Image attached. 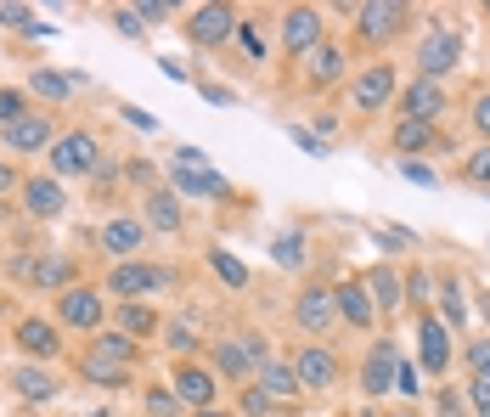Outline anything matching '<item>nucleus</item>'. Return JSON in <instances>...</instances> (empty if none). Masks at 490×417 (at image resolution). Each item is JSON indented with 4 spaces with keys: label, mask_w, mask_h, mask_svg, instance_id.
<instances>
[{
    "label": "nucleus",
    "mask_w": 490,
    "mask_h": 417,
    "mask_svg": "<svg viewBox=\"0 0 490 417\" xmlns=\"http://www.w3.org/2000/svg\"><path fill=\"white\" fill-rule=\"evenodd\" d=\"M456 57H463V45H456V35H451V28L428 35V40H423V51H417L423 80H440V73H451V68H456Z\"/></svg>",
    "instance_id": "obj_1"
},
{
    "label": "nucleus",
    "mask_w": 490,
    "mask_h": 417,
    "mask_svg": "<svg viewBox=\"0 0 490 417\" xmlns=\"http://www.w3.org/2000/svg\"><path fill=\"white\" fill-rule=\"evenodd\" d=\"M96 164V142L90 135H63V142L51 147V169L57 175H80V169Z\"/></svg>",
    "instance_id": "obj_2"
},
{
    "label": "nucleus",
    "mask_w": 490,
    "mask_h": 417,
    "mask_svg": "<svg viewBox=\"0 0 490 417\" xmlns=\"http://www.w3.org/2000/svg\"><path fill=\"white\" fill-rule=\"evenodd\" d=\"M401 23H406V6H401V0H372V6H361V35H366V40H389Z\"/></svg>",
    "instance_id": "obj_3"
},
{
    "label": "nucleus",
    "mask_w": 490,
    "mask_h": 417,
    "mask_svg": "<svg viewBox=\"0 0 490 417\" xmlns=\"http://www.w3.org/2000/svg\"><path fill=\"white\" fill-rule=\"evenodd\" d=\"M294 378L299 383H310V390H327L333 378H339V361H333V350H299V361H294Z\"/></svg>",
    "instance_id": "obj_4"
},
{
    "label": "nucleus",
    "mask_w": 490,
    "mask_h": 417,
    "mask_svg": "<svg viewBox=\"0 0 490 417\" xmlns=\"http://www.w3.org/2000/svg\"><path fill=\"white\" fill-rule=\"evenodd\" d=\"M51 142V119L45 113H23V119H11L6 125V147H18V152H34Z\"/></svg>",
    "instance_id": "obj_5"
},
{
    "label": "nucleus",
    "mask_w": 490,
    "mask_h": 417,
    "mask_svg": "<svg viewBox=\"0 0 490 417\" xmlns=\"http://www.w3.org/2000/svg\"><path fill=\"white\" fill-rule=\"evenodd\" d=\"M214 361H220L226 378H237V373H249L254 361H265V344H259V338H232V344L214 350Z\"/></svg>",
    "instance_id": "obj_6"
},
{
    "label": "nucleus",
    "mask_w": 490,
    "mask_h": 417,
    "mask_svg": "<svg viewBox=\"0 0 490 417\" xmlns=\"http://www.w3.org/2000/svg\"><path fill=\"white\" fill-rule=\"evenodd\" d=\"M389 97H394V68H389V63L366 68V73H361V85H356V102L366 107V113H372V107H384Z\"/></svg>",
    "instance_id": "obj_7"
},
{
    "label": "nucleus",
    "mask_w": 490,
    "mask_h": 417,
    "mask_svg": "<svg viewBox=\"0 0 490 417\" xmlns=\"http://www.w3.org/2000/svg\"><path fill=\"white\" fill-rule=\"evenodd\" d=\"M406 113L417 119V125H434V119L446 113V97H440V85H434V80H417V85L406 90Z\"/></svg>",
    "instance_id": "obj_8"
},
{
    "label": "nucleus",
    "mask_w": 490,
    "mask_h": 417,
    "mask_svg": "<svg viewBox=\"0 0 490 417\" xmlns=\"http://www.w3.org/2000/svg\"><path fill=\"white\" fill-rule=\"evenodd\" d=\"M63 316L73 321V328H96V321H102V299L90 288H68L63 293Z\"/></svg>",
    "instance_id": "obj_9"
},
{
    "label": "nucleus",
    "mask_w": 490,
    "mask_h": 417,
    "mask_svg": "<svg viewBox=\"0 0 490 417\" xmlns=\"http://www.w3.org/2000/svg\"><path fill=\"white\" fill-rule=\"evenodd\" d=\"M394 361H401V355H394V344H378L372 355H366V390H372V395L394 390Z\"/></svg>",
    "instance_id": "obj_10"
},
{
    "label": "nucleus",
    "mask_w": 490,
    "mask_h": 417,
    "mask_svg": "<svg viewBox=\"0 0 490 417\" xmlns=\"http://www.w3.org/2000/svg\"><path fill=\"white\" fill-rule=\"evenodd\" d=\"M175 400H187V406L209 412V400H214V378H209V373H197V367H187V373L175 378Z\"/></svg>",
    "instance_id": "obj_11"
},
{
    "label": "nucleus",
    "mask_w": 490,
    "mask_h": 417,
    "mask_svg": "<svg viewBox=\"0 0 490 417\" xmlns=\"http://www.w3.org/2000/svg\"><path fill=\"white\" fill-rule=\"evenodd\" d=\"M175 187L187 197H226V181L214 175V169H180L175 164Z\"/></svg>",
    "instance_id": "obj_12"
},
{
    "label": "nucleus",
    "mask_w": 490,
    "mask_h": 417,
    "mask_svg": "<svg viewBox=\"0 0 490 417\" xmlns=\"http://www.w3.org/2000/svg\"><path fill=\"white\" fill-rule=\"evenodd\" d=\"M282 35H287V51H310L316 35H321V18L299 6V12H287V28H282Z\"/></svg>",
    "instance_id": "obj_13"
},
{
    "label": "nucleus",
    "mask_w": 490,
    "mask_h": 417,
    "mask_svg": "<svg viewBox=\"0 0 490 417\" xmlns=\"http://www.w3.org/2000/svg\"><path fill=\"white\" fill-rule=\"evenodd\" d=\"M232 12H226V6H203V12H197V18H192V35L197 40H203V45H214V40H226V35H232Z\"/></svg>",
    "instance_id": "obj_14"
},
{
    "label": "nucleus",
    "mask_w": 490,
    "mask_h": 417,
    "mask_svg": "<svg viewBox=\"0 0 490 417\" xmlns=\"http://www.w3.org/2000/svg\"><path fill=\"white\" fill-rule=\"evenodd\" d=\"M158 282H164V271H147V266H119L113 276H107V288H113V293H147Z\"/></svg>",
    "instance_id": "obj_15"
},
{
    "label": "nucleus",
    "mask_w": 490,
    "mask_h": 417,
    "mask_svg": "<svg viewBox=\"0 0 490 417\" xmlns=\"http://www.w3.org/2000/svg\"><path fill=\"white\" fill-rule=\"evenodd\" d=\"M333 305H339V311L356 321V328H366V321H372V299H366V288H361V282H344L339 293H333Z\"/></svg>",
    "instance_id": "obj_16"
},
{
    "label": "nucleus",
    "mask_w": 490,
    "mask_h": 417,
    "mask_svg": "<svg viewBox=\"0 0 490 417\" xmlns=\"http://www.w3.org/2000/svg\"><path fill=\"white\" fill-rule=\"evenodd\" d=\"M102 249L107 254H135V249H142V226H135V220H113L102 231Z\"/></svg>",
    "instance_id": "obj_17"
},
{
    "label": "nucleus",
    "mask_w": 490,
    "mask_h": 417,
    "mask_svg": "<svg viewBox=\"0 0 490 417\" xmlns=\"http://www.w3.org/2000/svg\"><path fill=\"white\" fill-rule=\"evenodd\" d=\"M299 321H304V328H327V321H333V293H321V288H310V293H304V299H299Z\"/></svg>",
    "instance_id": "obj_18"
},
{
    "label": "nucleus",
    "mask_w": 490,
    "mask_h": 417,
    "mask_svg": "<svg viewBox=\"0 0 490 417\" xmlns=\"http://www.w3.org/2000/svg\"><path fill=\"white\" fill-rule=\"evenodd\" d=\"M423 367L428 373H446V328L440 321H423Z\"/></svg>",
    "instance_id": "obj_19"
},
{
    "label": "nucleus",
    "mask_w": 490,
    "mask_h": 417,
    "mask_svg": "<svg viewBox=\"0 0 490 417\" xmlns=\"http://www.w3.org/2000/svg\"><path fill=\"white\" fill-rule=\"evenodd\" d=\"M18 344H23L28 355H57V333L45 328V321H23V328H18Z\"/></svg>",
    "instance_id": "obj_20"
},
{
    "label": "nucleus",
    "mask_w": 490,
    "mask_h": 417,
    "mask_svg": "<svg viewBox=\"0 0 490 417\" xmlns=\"http://www.w3.org/2000/svg\"><path fill=\"white\" fill-rule=\"evenodd\" d=\"M18 271H23V276H34V282H51V288L73 276V271H68V259H18Z\"/></svg>",
    "instance_id": "obj_21"
},
{
    "label": "nucleus",
    "mask_w": 490,
    "mask_h": 417,
    "mask_svg": "<svg viewBox=\"0 0 490 417\" xmlns=\"http://www.w3.org/2000/svg\"><path fill=\"white\" fill-rule=\"evenodd\" d=\"M28 209L51 220V214L63 209V192H57V181H28Z\"/></svg>",
    "instance_id": "obj_22"
},
{
    "label": "nucleus",
    "mask_w": 490,
    "mask_h": 417,
    "mask_svg": "<svg viewBox=\"0 0 490 417\" xmlns=\"http://www.w3.org/2000/svg\"><path fill=\"white\" fill-rule=\"evenodd\" d=\"M259 378H265V395H277V400H287V395L299 390L294 367H277V361H265V367H259Z\"/></svg>",
    "instance_id": "obj_23"
},
{
    "label": "nucleus",
    "mask_w": 490,
    "mask_h": 417,
    "mask_svg": "<svg viewBox=\"0 0 490 417\" xmlns=\"http://www.w3.org/2000/svg\"><path fill=\"white\" fill-rule=\"evenodd\" d=\"M361 288H372V305H394V299H401V282H394V271H366Z\"/></svg>",
    "instance_id": "obj_24"
},
{
    "label": "nucleus",
    "mask_w": 490,
    "mask_h": 417,
    "mask_svg": "<svg viewBox=\"0 0 490 417\" xmlns=\"http://www.w3.org/2000/svg\"><path fill=\"white\" fill-rule=\"evenodd\" d=\"M18 390H23L28 400H51V395H57V383L45 378L40 367H23V373H18Z\"/></svg>",
    "instance_id": "obj_25"
},
{
    "label": "nucleus",
    "mask_w": 490,
    "mask_h": 417,
    "mask_svg": "<svg viewBox=\"0 0 490 417\" xmlns=\"http://www.w3.org/2000/svg\"><path fill=\"white\" fill-rule=\"evenodd\" d=\"M214 271H220L232 288H242V282H249V266H242V259H232L226 249H214Z\"/></svg>",
    "instance_id": "obj_26"
},
{
    "label": "nucleus",
    "mask_w": 490,
    "mask_h": 417,
    "mask_svg": "<svg viewBox=\"0 0 490 417\" xmlns=\"http://www.w3.org/2000/svg\"><path fill=\"white\" fill-rule=\"evenodd\" d=\"M152 226H164V231H175L180 226V209H175V197H152Z\"/></svg>",
    "instance_id": "obj_27"
},
{
    "label": "nucleus",
    "mask_w": 490,
    "mask_h": 417,
    "mask_svg": "<svg viewBox=\"0 0 490 417\" xmlns=\"http://www.w3.org/2000/svg\"><path fill=\"white\" fill-rule=\"evenodd\" d=\"M394 142H401V152H417L428 142V125H417V119H406L401 130H394Z\"/></svg>",
    "instance_id": "obj_28"
},
{
    "label": "nucleus",
    "mask_w": 490,
    "mask_h": 417,
    "mask_svg": "<svg viewBox=\"0 0 490 417\" xmlns=\"http://www.w3.org/2000/svg\"><path fill=\"white\" fill-rule=\"evenodd\" d=\"M119 321H125V333H152V311H142V305H125V311H119Z\"/></svg>",
    "instance_id": "obj_29"
},
{
    "label": "nucleus",
    "mask_w": 490,
    "mask_h": 417,
    "mask_svg": "<svg viewBox=\"0 0 490 417\" xmlns=\"http://www.w3.org/2000/svg\"><path fill=\"white\" fill-rule=\"evenodd\" d=\"M0 23H11V28H23V35H40L45 23L28 18V6H0Z\"/></svg>",
    "instance_id": "obj_30"
},
{
    "label": "nucleus",
    "mask_w": 490,
    "mask_h": 417,
    "mask_svg": "<svg viewBox=\"0 0 490 417\" xmlns=\"http://www.w3.org/2000/svg\"><path fill=\"white\" fill-rule=\"evenodd\" d=\"M299 259H304V237H299V231H287V237L277 243V266H299Z\"/></svg>",
    "instance_id": "obj_31"
},
{
    "label": "nucleus",
    "mask_w": 490,
    "mask_h": 417,
    "mask_svg": "<svg viewBox=\"0 0 490 417\" xmlns=\"http://www.w3.org/2000/svg\"><path fill=\"white\" fill-rule=\"evenodd\" d=\"M468 181H479V187H490V147H479L468 158Z\"/></svg>",
    "instance_id": "obj_32"
},
{
    "label": "nucleus",
    "mask_w": 490,
    "mask_h": 417,
    "mask_svg": "<svg viewBox=\"0 0 490 417\" xmlns=\"http://www.w3.org/2000/svg\"><path fill=\"white\" fill-rule=\"evenodd\" d=\"M394 390H406V395L423 390V383H417V367H411V361H394Z\"/></svg>",
    "instance_id": "obj_33"
},
{
    "label": "nucleus",
    "mask_w": 490,
    "mask_h": 417,
    "mask_svg": "<svg viewBox=\"0 0 490 417\" xmlns=\"http://www.w3.org/2000/svg\"><path fill=\"white\" fill-rule=\"evenodd\" d=\"M34 90H40V97H68V80H57V73H34Z\"/></svg>",
    "instance_id": "obj_34"
},
{
    "label": "nucleus",
    "mask_w": 490,
    "mask_h": 417,
    "mask_svg": "<svg viewBox=\"0 0 490 417\" xmlns=\"http://www.w3.org/2000/svg\"><path fill=\"white\" fill-rule=\"evenodd\" d=\"M339 68H344L339 51H321V57H316V80H339Z\"/></svg>",
    "instance_id": "obj_35"
},
{
    "label": "nucleus",
    "mask_w": 490,
    "mask_h": 417,
    "mask_svg": "<svg viewBox=\"0 0 490 417\" xmlns=\"http://www.w3.org/2000/svg\"><path fill=\"white\" fill-rule=\"evenodd\" d=\"M446 316H451V328H463V321H468V311H463V293H456V282L446 288Z\"/></svg>",
    "instance_id": "obj_36"
},
{
    "label": "nucleus",
    "mask_w": 490,
    "mask_h": 417,
    "mask_svg": "<svg viewBox=\"0 0 490 417\" xmlns=\"http://www.w3.org/2000/svg\"><path fill=\"white\" fill-rule=\"evenodd\" d=\"M175 164H180V169H209V152H203V147H180Z\"/></svg>",
    "instance_id": "obj_37"
},
{
    "label": "nucleus",
    "mask_w": 490,
    "mask_h": 417,
    "mask_svg": "<svg viewBox=\"0 0 490 417\" xmlns=\"http://www.w3.org/2000/svg\"><path fill=\"white\" fill-rule=\"evenodd\" d=\"M0 119H6V125H11V119H23V97H18V90H0Z\"/></svg>",
    "instance_id": "obj_38"
},
{
    "label": "nucleus",
    "mask_w": 490,
    "mask_h": 417,
    "mask_svg": "<svg viewBox=\"0 0 490 417\" xmlns=\"http://www.w3.org/2000/svg\"><path fill=\"white\" fill-rule=\"evenodd\" d=\"M468 361H473V373H479V378L490 373V338H479V344L468 350Z\"/></svg>",
    "instance_id": "obj_39"
},
{
    "label": "nucleus",
    "mask_w": 490,
    "mask_h": 417,
    "mask_svg": "<svg viewBox=\"0 0 490 417\" xmlns=\"http://www.w3.org/2000/svg\"><path fill=\"white\" fill-rule=\"evenodd\" d=\"M468 395H473V412L490 417V383H468Z\"/></svg>",
    "instance_id": "obj_40"
},
{
    "label": "nucleus",
    "mask_w": 490,
    "mask_h": 417,
    "mask_svg": "<svg viewBox=\"0 0 490 417\" xmlns=\"http://www.w3.org/2000/svg\"><path fill=\"white\" fill-rule=\"evenodd\" d=\"M401 169H406V181H417V187H434V169H423V164H406V158H401Z\"/></svg>",
    "instance_id": "obj_41"
},
{
    "label": "nucleus",
    "mask_w": 490,
    "mask_h": 417,
    "mask_svg": "<svg viewBox=\"0 0 490 417\" xmlns=\"http://www.w3.org/2000/svg\"><path fill=\"white\" fill-rule=\"evenodd\" d=\"M378 237H384V243H389V249H406V243H411V237H406V231H394V226H384V231H378Z\"/></svg>",
    "instance_id": "obj_42"
},
{
    "label": "nucleus",
    "mask_w": 490,
    "mask_h": 417,
    "mask_svg": "<svg viewBox=\"0 0 490 417\" xmlns=\"http://www.w3.org/2000/svg\"><path fill=\"white\" fill-rule=\"evenodd\" d=\"M125 119H130L135 130H152V113H142V107H125Z\"/></svg>",
    "instance_id": "obj_43"
},
{
    "label": "nucleus",
    "mask_w": 490,
    "mask_h": 417,
    "mask_svg": "<svg viewBox=\"0 0 490 417\" xmlns=\"http://www.w3.org/2000/svg\"><path fill=\"white\" fill-rule=\"evenodd\" d=\"M294 142H299L304 152H316V158H321V142H316V135H310V130H294Z\"/></svg>",
    "instance_id": "obj_44"
},
{
    "label": "nucleus",
    "mask_w": 490,
    "mask_h": 417,
    "mask_svg": "<svg viewBox=\"0 0 490 417\" xmlns=\"http://www.w3.org/2000/svg\"><path fill=\"white\" fill-rule=\"evenodd\" d=\"M170 344H175V350H192V344H197V338H192L187 328H170Z\"/></svg>",
    "instance_id": "obj_45"
},
{
    "label": "nucleus",
    "mask_w": 490,
    "mask_h": 417,
    "mask_svg": "<svg viewBox=\"0 0 490 417\" xmlns=\"http://www.w3.org/2000/svg\"><path fill=\"white\" fill-rule=\"evenodd\" d=\"M473 119H479V130L490 135V97H479V107H473Z\"/></svg>",
    "instance_id": "obj_46"
},
{
    "label": "nucleus",
    "mask_w": 490,
    "mask_h": 417,
    "mask_svg": "<svg viewBox=\"0 0 490 417\" xmlns=\"http://www.w3.org/2000/svg\"><path fill=\"white\" fill-rule=\"evenodd\" d=\"M6 187H11V169H6V164H0V192H6Z\"/></svg>",
    "instance_id": "obj_47"
},
{
    "label": "nucleus",
    "mask_w": 490,
    "mask_h": 417,
    "mask_svg": "<svg viewBox=\"0 0 490 417\" xmlns=\"http://www.w3.org/2000/svg\"><path fill=\"white\" fill-rule=\"evenodd\" d=\"M197 417H226V412H197Z\"/></svg>",
    "instance_id": "obj_48"
}]
</instances>
